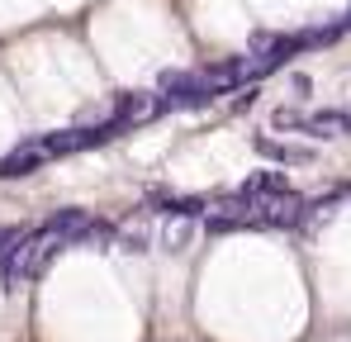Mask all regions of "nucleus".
<instances>
[{"mask_svg": "<svg viewBox=\"0 0 351 342\" xmlns=\"http://www.w3.org/2000/svg\"><path fill=\"white\" fill-rule=\"evenodd\" d=\"M114 247L119 252H147V247H152V228L133 224V219H128V224H114Z\"/></svg>", "mask_w": 351, "mask_h": 342, "instance_id": "9d476101", "label": "nucleus"}, {"mask_svg": "<svg viewBox=\"0 0 351 342\" xmlns=\"http://www.w3.org/2000/svg\"><path fill=\"white\" fill-rule=\"evenodd\" d=\"M256 152H261V157H271V162H280V167L313 162V152H308V148H290V143H280V138H271V133H256Z\"/></svg>", "mask_w": 351, "mask_h": 342, "instance_id": "6e6552de", "label": "nucleus"}, {"mask_svg": "<svg viewBox=\"0 0 351 342\" xmlns=\"http://www.w3.org/2000/svg\"><path fill=\"white\" fill-rule=\"evenodd\" d=\"M304 119L308 114H299V110H276V128H304Z\"/></svg>", "mask_w": 351, "mask_h": 342, "instance_id": "f8f14e48", "label": "nucleus"}, {"mask_svg": "<svg viewBox=\"0 0 351 342\" xmlns=\"http://www.w3.org/2000/svg\"><path fill=\"white\" fill-rule=\"evenodd\" d=\"M62 247V238L53 233V228H34V233H24L5 257H0V285H5V295H14L24 281H34L43 266H48V257Z\"/></svg>", "mask_w": 351, "mask_h": 342, "instance_id": "f257e3e1", "label": "nucleus"}, {"mask_svg": "<svg viewBox=\"0 0 351 342\" xmlns=\"http://www.w3.org/2000/svg\"><path fill=\"white\" fill-rule=\"evenodd\" d=\"M19 238H24V228H0V257H5V252H10V247H14V242H19Z\"/></svg>", "mask_w": 351, "mask_h": 342, "instance_id": "ddd939ff", "label": "nucleus"}, {"mask_svg": "<svg viewBox=\"0 0 351 342\" xmlns=\"http://www.w3.org/2000/svg\"><path fill=\"white\" fill-rule=\"evenodd\" d=\"M43 162H48V152H43V143L34 138V143H24V148H14V152L0 157V181H10V176H29V171H38Z\"/></svg>", "mask_w": 351, "mask_h": 342, "instance_id": "423d86ee", "label": "nucleus"}, {"mask_svg": "<svg viewBox=\"0 0 351 342\" xmlns=\"http://www.w3.org/2000/svg\"><path fill=\"white\" fill-rule=\"evenodd\" d=\"M285 190H290L285 171H256V176L242 181V195H247L252 205H261V200H271V195H285Z\"/></svg>", "mask_w": 351, "mask_h": 342, "instance_id": "0eeeda50", "label": "nucleus"}, {"mask_svg": "<svg viewBox=\"0 0 351 342\" xmlns=\"http://www.w3.org/2000/svg\"><path fill=\"white\" fill-rule=\"evenodd\" d=\"M119 133H123V128H119L114 119H105V124L58 128V133H48V138H38V143H43L48 157H66V152H81V148H100V143H110V138H119Z\"/></svg>", "mask_w": 351, "mask_h": 342, "instance_id": "7ed1b4c3", "label": "nucleus"}, {"mask_svg": "<svg viewBox=\"0 0 351 342\" xmlns=\"http://www.w3.org/2000/svg\"><path fill=\"white\" fill-rule=\"evenodd\" d=\"M337 24H342V34H351V10L342 14V19H337Z\"/></svg>", "mask_w": 351, "mask_h": 342, "instance_id": "4468645a", "label": "nucleus"}, {"mask_svg": "<svg viewBox=\"0 0 351 342\" xmlns=\"http://www.w3.org/2000/svg\"><path fill=\"white\" fill-rule=\"evenodd\" d=\"M195 219H167V228H162V247H167V252H180V247H185V242H190V233H195Z\"/></svg>", "mask_w": 351, "mask_h": 342, "instance_id": "9b49d317", "label": "nucleus"}, {"mask_svg": "<svg viewBox=\"0 0 351 342\" xmlns=\"http://www.w3.org/2000/svg\"><path fill=\"white\" fill-rule=\"evenodd\" d=\"M157 114H162V95H152V91H123V95H114L110 119H114L119 128H133V124H147Z\"/></svg>", "mask_w": 351, "mask_h": 342, "instance_id": "39448f33", "label": "nucleus"}, {"mask_svg": "<svg viewBox=\"0 0 351 342\" xmlns=\"http://www.w3.org/2000/svg\"><path fill=\"white\" fill-rule=\"evenodd\" d=\"M157 95H162V110H190V105H209L219 95V86L204 71H167Z\"/></svg>", "mask_w": 351, "mask_h": 342, "instance_id": "f03ea898", "label": "nucleus"}, {"mask_svg": "<svg viewBox=\"0 0 351 342\" xmlns=\"http://www.w3.org/2000/svg\"><path fill=\"white\" fill-rule=\"evenodd\" d=\"M308 200L304 195H294V190H285V195H271V200H261L256 205V214H252V228H299L304 219H308Z\"/></svg>", "mask_w": 351, "mask_h": 342, "instance_id": "20e7f679", "label": "nucleus"}, {"mask_svg": "<svg viewBox=\"0 0 351 342\" xmlns=\"http://www.w3.org/2000/svg\"><path fill=\"white\" fill-rule=\"evenodd\" d=\"M304 133L313 138H337V133H351V114L347 110H318L304 119Z\"/></svg>", "mask_w": 351, "mask_h": 342, "instance_id": "1a4fd4ad", "label": "nucleus"}]
</instances>
